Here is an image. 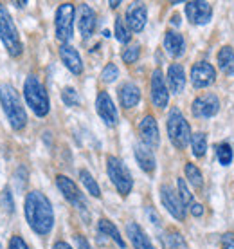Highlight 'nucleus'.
I'll return each instance as SVG.
<instances>
[{
	"label": "nucleus",
	"mask_w": 234,
	"mask_h": 249,
	"mask_svg": "<svg viewBox=\"0 0 234 249\" xmlns=\"http://www.w3.org/2000/svg\"><path fill=\"white\" fill-rule=\"evenodd\" d=\"M24 212L27 224L36 235L45 237L52 231L54 226V212L50 200L42 192H29L24 202Z\"/></svg>",
	"instance_id": "obj_1"
},
{
	"label": "nucleus",
	"mask_w": 234,
	"mask_h": 249,
	"mask_svg": "<svg viewBox=\"0 0 234 249\" xmlns=\"http://www.w3.org/2000/svg\"><path fill=\"white\" fill-rule=\"evenodd\" d=\"M0 105L13 130H24L27 124V114L20 101L18 90L11 83H0Z\"/></svg>",
	"instance_id": "obj_2"
},
{
	"label": "nucleus",
	"mask_w": 234,
	"mask_h": 249,
	"mask_svg": "<svg viewBox=\"0 0 234 249\" xmlns=\"http://www.w3.org/2000/svg\"><path fill=\"white\" fill-rule=\"evenodd\" d=\"M24 98L27 101V105L31 108L34 116L38 118H45L50 110V101L49 94L43 87V83L38 80L36 76H27L24 83Z\"/></svg>",
	"instance_id": "obj_3"
},
{
	"label": "nucleus",
	"mask_w": 234,
	"mask_h": 249,
	"mask_svg": "<svg viewBox=\"0 0 234 249\" xmlns=\"http://www.w3.org/2000/svg\"><path fill=\"white\" fill-rule=\"evenodd\" d=\"M0 40L6 45V51L13 58H18L24 51L22 40H20L18 29L13 22L11 15L4 4H0Z\"/></svg>",
	"instance_id": "obj_4"
},
{
	"label": "nucleus",
	"mask_w": 234,
	"mask_h": 249,
	"mask_svg": "<svg viewBox=\"0 0 234 249\" xmlns=\"http://www.w3.org/2000/svg\"><path fill=\"white\" fill-rule=\"evenodd\" d=\"M167 136L171 139V143L177 146V148H185L187 144L191 143V128H189V123L185 121L184 114L180 112L177 107H173L169 110V116H167Z\"/></svg>",
	"instance_id": "obj_5"
},
{
	"label": "nucleus",
	"mask_w": 234,
	"mask_h": 249,
	"mask_svg": "<svg viewBox=\"0 0 234 249\" xmlns=\"http://www.w3.org/2000/svg\"><path fill=\"white\" fill-rule=\"evenodd\" d=\"M106 174L110 177V181L114 182V186L117 188V192L123 197H126L132 188H134V179L130 170L124 166V162L121 159H117L116 156L106 157Z\"/></svg>",
	"instance_id": "obj_6"
},
{
	"label": "nucleus",
	"mask_w": 234,
	"mask_h": 249,
	"mask_svg": "<svg viewBox=\"0 0 234 249\" xmlns=\"http://www.w3.org/2000/svg\"><path fill=\"white\" fill-rule=\"evenodd\" d=\"M74 18H76V7L70 2H65L58 7L56 11V38L63 44H67L74 35Z\"/></svg>",
	"instance_id": "obj_7"
},
{
	"label": "nucleus",
	"mask_w": 234,
	"mask_h": 249,
	"mask_svg": "<svg viewBox=\"0 0 234 249\" xmlns=\"http://www.w3.org/2000/svg\"><path fill=\"white\" fill-rule=\"evenodd\" d=\"M56 184L60 188V192L63 193V197L70 202V204L74 206L76 210H80L81 213H85L86 215V200L83 197V193L80 192V188L76 186V182L72 179H68L65 175H58L56 177Z\"/></svg>",
	"instance_id": "obj_8"
},
{
	"label": "nucleus",
	"mask_w": 234,
	"mask_h": 249,
	"mask_svg": "<svg viewBox=\"0 0 234 249\" xmlns=\"http://www.w3.org/2000/svg\"><path fill=\"white\" fill-rule=\"evenodd\" d=\"M160 200L166 208L169 215L177 218V220H184L185 218V206L184 202L180 200L179 193L175 192L169 184H162L160 186Z\"/></svg>",
	"instance_id": "obj_9"
},
{
	"label": "nucleus",
	"mask_w": 234,
	"mask_h": 249,
	"mask_svg": "<svg viewBox=\"0 0 234 249\" xmlns=\"http://www.w3.org/2000/svg\"><path fill=\"white\" fill-rule=\"evenodd\" d=\"M191 110L195 118H202V119L213 118V116H216L218 110H220V100H218V96L213 92L198 96L197 100L193 101Z\"/></svg>",
	"instance_id": "obj_10"
},
{
	"label": "nucleus",
	"mask_w": 234,
	"mask_h": 249,
	"mask_svg": "<svg viewBox=\"0 0 234 249\" xmlns=\"http://www.w3.org/2000/svg\"><path fill=\"white\" fill-rule=\"evenodd\" d=\"M185 17L195 25L207 24L211 20V17H213V6H211L209 2H203V0L187 2L185 4Z\"/></svg>",
	"instance_id": "obj_11"
},
{
	"label": "nucleus",
	"mask_w": 234,
	"mask_h": 249,
	"mask_svg": "<svg viewBox=\"0 0 234 249\" xmlns=\"http://www.w3.org/2000/svg\"><path fill=\"white\" fill-rule=\"evenodd\" d=\"M96 110H98L99 118L105 121V124L108 126H116L117 121H119V114H117V108L112 101L110 94L108 92H99L98 100H96Z\"/></svg>",
	"instance_id": "obj_12"
},
{
	"label": "nucleus",
	"mask_w": 234,
	"mask_h": 249,
	"mask_svg": "<svg viewBox=\"0 0 234 249\" xmlns=\"http://www.w3.org/2000/svg\"><path fill=\"white\" fill-rule=\"evenodd\" d=\"M216 80V71L209 62H198L191 69V83L193 87L203 89L209 87Z\"/></svg>",
	"instance_id": "obj_13"
},
{
	"label": "nucleus",
	"mask_w": 234,
	"mask_h": 249,
	"mask_svg": "<svg viewBox=\"0 0 234 249\" xmlns=\"http://www.w3.org/2000/svg\"><path fill=\"white\" fill-rule=\"evenodd\" d=\"M151 100L157 108L167 107V101H169V92H167L166 81H164L160 69H155L151 74Z\"/></svg>",
	"instance_id": "obj_14"
},
{
	"label": "nucleus",
	"mask_w": 234,
	"mask_h": 249,
	"mask_svg": "<svg viewBox=\"0 0 234 249\" xmlns=\"http://www.w3.org/2000/svg\"><path fill=\"white\" fill-rule=\"evenodd\" d=\"M139 134H141L142 144H146L148 148H157L160 144L159 124H157L153 116H146L142 119L139 124Z\"/></svg>",
	"instance_id": "obj_15"
},
{
	"label": "nucleus",
	"mask_w": 234,
	"mask_h": 249,
	"mask_svg": "<svg viewBox=\"0 0 234 249\" xmlns=\"http://www.w3.org/2000/svg\"><path fill=\"white\" fill-rule=\"evenodd\" d=\"M148 20V9L144 4H132L126 11V25L130 31L141 33Z\"/></svg>",
	"instance_id": "obj_16"
},
{
	"label": "nucleus",
	"mask_w": 234,
	"mask_h": 249,
	"mask_svg": "<svg viewBox=\"0 0 234 249\" xmlns=\"http://www.w3.org/2000/svg\"><path fill=\"white\" fill-rule=\"evenodd\" d=\"M78 27L85 40L92 36L96 31V13L88 4H81L78 7Z\"/></svg>",
	"instance_id": "obj_17"
},
{
	"label": "nucleus",
	"mask_w": 234,
	"mask_h": 249,
	"mask_svg": "<svg viewBox=\"0 0 234 249\" xmlns=\"http://www.w3.org/2000/svg\"><path fill=\"white\" fill-rule=\"evenodd\" d=\"M60 58H62L63 65L72 72V74H81L83 72V62H81L80 53L68 44H63L60 47Z\"/></svg>",
	"instance_id": "obj_18"
},
{
	"label": "nucleus",
	"mask_w": 234,
	"mask_h": 249,
	"mask_svg": "<svg viewBox=\"0 0 234 249\" xmlns=\"http://www.w3.org/2000/svg\"><path fill=\"white\" fill-rule=\"evenodd\" d=\"M126 235H128L130 242H132V246L135 249H155L150 237L144 233L141 226L135 224V222H128L126 224Z\"/></svg>",
	"instance_id": "obj_19"
},
{
	"label": "nucleus",
	"mask_w": 234,
	"mask_h": 249,
	"mask_svg": "<svg viewBox=\"0 0 234 249\" xmlns=\"http://www.w3.org/2000/svg\"><path fill=\"white\" fill-rule=\"evenodd\" d=\"M134 154H135V159L139 162V166H141L146 174H153L155 168H157V161H155V156L151 148H148L146 144L142 143H137L134 146Z\"/></svg>",
	"instance_id": "obj_20"
},
{
	"label": "nucleus",
	"mask_w": 234,
	"mask_h": 249,
	"mask_svg": "<svg viewBox=\"0 0 234 249\" xmlns=\"http://www.w3.org/2000/svg\"><path fill=\"white\" fill-rule=\"evenodd\" d=\"M119 101L124 108H134V107L141 101V90L135 83L126 81L119 87Z\"/></svg>",
	"instance_id": "obj_21"
},
{
	"label": "nucleus",
	"mask_w": 234,
	"mask_h": 249,
	"mask_svg": "<svg viewBox=\"0 0 234 249\" xmlns=\"http://www.w3.org/2000/svg\"><path fill=\"white\" fill-rule=\"evenodd\" d=\"M164 49L169 56L173 58H180L185 53V40L180 33L175 31H167L166 36H164Z\"/></svg>",
	"instance_id": "obj_22"
},
{
	"label": "nucleus",
	"mask_w": 234,
	"mask_h": 249,
	"mask_svg": "<svg viewBox=\"0 0 234 249\" xmlns=\"http://www.w3.org/2000/svg\"><path fill=\"white\" fill-rule=\"evenodd\" d=\"M167 83L173 94L184 92L185 89V71L180 63H171L167 69Z\"/></svg>",
	"instance_id": "obj_23"
},
{
	"label": "nucleus",
	"mask_w": 234,
	"mask_h": 249,
	"mask_svg": "<svg viewBox=\"0 0 234 249\" xmlns=\"http://www.w3.org/2000/svg\"><path fill=\"white\" fill-rule=\"evenodd\" d=\"M98 230L101 235H106V237H110L114 242L119 246L121 249L126 248V242L123 240V237H121V233H119V230L116 228V224L114 222H110L108 218H101L98 224Z\"/></svg>",
	"instance_id": "obj_24"
},
{
	"label": "nucleus",
	"mask_w": 234,
	"mask_h": 249,
	"mask_svg": "<svg viewBox=\"0 0 234 249\" xmlns=\"http://www.w3.org/2000/svg\"><path fill=\"white\" fill-rule=\"evenodd\" d=\"M218 67L223 74L234 76V51L233 47H222L218 53Z\"/></svg>",
	"instance_id": "obj_25"
},
{
	"label": "nucleus",
	"mask_w": 234,
	"mask_h": 249,
	"mask_svg": "<svg viewBox=\"0 0 234 249\" xmlns=\"http://www.w3.org/2000/svg\"><path fill=\"white\" fill-rule=\"evenodd\" d=\"M191 148H193V156L195 157L205 156V150H207V136H205L203 132L191 134Z\"/></svg>",
	"instance_id": "obj_26"
},
{
	"label": "nucleus",
	"mask_w": 234,
	"mask_h": 249,
	"mask_svg": "<svg viewBox=\"0 0 234 249\" xmlns=\"http://www.w3.org/2000/svg\"><path fill=\"white\" fill-rule=\"evenodd\" d=\"M80 181L85 184L86 192L90 193L92 197H96V199L101 197V190H99L98 182H96V179H94L92 174H90L88 170H80Z\"/></svg>",
	"instance_id": "obj_27"
},
{
	"label": "nucleus",
	"mask_w": 234,
	"mask_h": 249,
	"mask_svg": "<svg viewBox=\"0 0 234 249\" xmlns=\"http://www.w3.org/2000/svg\"><path fill=\"white\" fill-rule=\"evenodd\" d=\"M164 242H166L167 249H189V248H187V244H185L184 237L180 235L179 231H173V230L167 231Z\"/></svg>",
	"instance_id": "obj_28"
},
{
	"label": "nucleus",
	"mask_w": 234,
	"mask_h": 249,
	"mask_svg": "<svg viewBox=\"0 0 234 249\" xmlns=\"http://www.w3.org/2000/svg\"><path fill=\"white\" fill-rule=\"evenodd\" d=\"M185 177H187V181L191 182L193 186L200 190L203 186V177H202V172L193 164V162H187L185 164Z\"/></svg>",
	"instance_id": "obj_29"
},
{
	"label": "nucleus",
	"mask_w": 234,
	"mask_h": 249,
	"mask_svg": "<svg viewBox=\"0 0 234 249\" xmlns=\"http://www.w3.org/2000/svg\"><path fill=\"white\" fill-rule=\"evenodd\" d=\"M116 38L121 42V44H128L130 40H132L128 25L124 24V20L121 18V17H117L116 18Z\"/></svg>",
	"instance_id": "obj_30"
},
{
	"label": "nucleus",
	"mask_w": 234,
	"mask_h": 249,
	"mask_svg": "<svg viewBox=\"0 0 234 249\" xmlns=\"http://www.w3.org/2000/svg\"><path fill=\"white\" fill-rule=\"evenodd\" d=\"M216 156H218V161L220 164L223 166H229L231 162H233V148H231V144L227 143H222L216 150Z\"/></svg>",
	"instance_id": "obj_31"
},
{
	"label": "nucleus",
	"mask_w": 234,
	"mask_h": 249,
	"mask_svg": "<svg viewBox=\"0 0 234 249\" xmlns=\"http://www.w3.org/2000/svg\"><path fill=\"white\" fill-rule=\"evenodd\" d=\"M62 100L67 107H76L80 105V96L76 92V89L72 87H65L62 90Z\"/></svg>",
	"instance_id": "obj_32"
},
{
	"label": "nucleus",
	"mask_w": 234,
	"mask_h": 249,
	"mask_svg": "<svg viewBox=\"0 0 234 249\" xmlns=\"http://www.w3.org/2000/svg\"><path fill=\"white\" fill-rule=\"evenodd\" d=\"M117 78H119V69H117V65L116 63H106V67L101 72V80L105 81V83H112Z\"/></svg>",
	"instance_id": "obj_33"
},
{
	"label": "nucleus",
	"mask_w": 234,
	"mask_h": 249,
	"mask_svg": "<svg viewBox=\"0 0 234 249\" xmlns=\"http://www.w3.org/2000/svg\"><path fill=\"white\" fill-rule=\"evenodd\" d=\"M177 188H179V197L180 200L184 202V206H191L193 204V195L187 190V184H185L184 179H177Z\"/></svg>",
	"instance_id": "obj_34"
},
{
	"label": "nucleus",
	"mask_w": 234,
	"mask_h": 249,
	"mask_svg": "<svg viewBox=\"0 0 234 249\" xmlns=\"http://www.w3.org/2000/svg\"><path fill=\"white\" fill-rule=\"evenodd\" d=\"M139 54H141V49H139V45H132V47H128V49L123 51L121 58H123L124 63H135L137 60H139Z\"/></svg>",
	"instance_id": "obj_35"
},
{
	"label": "nucleus",
	"mask_w": 234,
	"mask_h": 249,
	"mask_svg": "<svg viewBox=\"0 0 234 249\" xmlns=\"http://www.w3.org/2000/svg\"><path fill=\"white\" fill-rule=\"evenodd\" d=\"M2 204L4 208L7 210V213H13L15 212V202H13V193L9 192V188H6L4 192H2Z\"/></svg>",
	"instance_id": "obj_36"
},
{
	"label": "nucleus",
	"mask_w": 234,
	"mask_h": 249,
	"mask_svg": "<svg viewBox=\"0 0 234 249\" xmlns=\"http://www.w3.org/2000/svg\"><path fill=\"white\" fill-rule=\"evenodd\" d=\"M7 249H29V246L25 244V240L20 237V235H13L11 240H9Z\"/></svg>",
	"instance_id": "obj_37"
},
{
	"label": "nucleus",
	"mask_w": 234,
	"mask_h": 249,
	"mask_svg": "<svg viewBox=\"0 0 234 249\" xmlns=\"http://www.w3.org/2000/svg\"><path fill=\"white\" fill-rule=\"evenodd\" d=\"M222 249H234V233H225V235H223Z\"/></svg>",
	"instance_id": "obj_38"
},
{
	"label": "nucleus",
	"mask_w": 234,
	"mask_h": 249,
	"mask_svg": "<svg viewBox=\"0 0 234 249\" xmlns=\"http://www.w3.org/2000/svg\"><path fill=\"white\" fill-rule=\"evenodd\" d=\"M74 242H76V246H78V249H92L90 248V244H88V240H86L83 235H76Z\"/></svg>",
	"instance_id": "obj_39"
},
{
	"label": "nucleus",
	"mask_w": 234,
	"mask_h": 249,
	"mask_svg": "<svg viewBox=\"0 0 234 249\" xmlns=\"http://www.w3.org/2000/svg\"><path fill=\"white\" fill-rule=\"evenodd\" d=\"M146 215H148V218L151 220V224L160 226V217L157 215V212H155L153 208H146Z\"/></svg>",
	"instance_id": "obj_40"
},
{
	"label": "nucleus",
	"mask_w": 234,
	"mask_h": 249,
	"mask_svg": "<svg viewBox=\"0 0 234 249\" xmlns=\"http://www.w3.org/2000/svg\"><path fill=\"white\" fill-rule=\"evenodd\" d=\"M191 213H193V217H202V215H203V206L197 204V202H193V204H191Z\"/></svg>",
	"instance_id": "obj_41"
},
{
	"label": "nucleus",
	"mask_w": 234,
	"mask_h": 249,
	"mask_svg": "<svg viewBox=\"0 0 234 249\" xmlns=\"http://www.w3.org/2000/svg\"><path fill=\"white\" fill-rule=\"evenodd\" d=\"M52 249H72L70 246H68L67 242H63V240H60V242H56L54 246H52Z\"/></svg>",
	"instance_id": "obj_42"
},
{
	"label": "nucleus",
	"mask_w": 234,
	"mask_h": 249,
	"mask_svg": "<svg viewBox=\"0 0 234 249\" xmlns=\"http://www.w3.org/2000/svg\"><path fill=\"white\" fill-rule=\"evenodd\" d=\"M171 22H173V24H175V25H180V17H179V15H173Z\"/></svg>",
	"instance_id": "obj_43"
},
{
	"label": "nucleus",
	"mask_w": 234,
	"mask_h": 249,
	"mask_svg": "<svg viewBox=\"0 0 234 249\" xmlns=\"http://www.w3.org/2000/svg\"><path fill=\"white\" fill-rule=\"evenodd\" d=\"M15 6H17V7H25V6H27V2H15Z\"/></svg>",
	"instance_id": "obj_44"
},
{
	"label": "nucleus",
	"mask_w": 234,
	"mask_h": 249,
	"mask_svg": "<svg viewBox=\"0 0 234 249\" xmlns=\"http://www.w3.org/2000/svg\"><path fill=\"white\" fill-rule=\"evenodd\" d=\"M119 4H121V2H110V7H112V9H116Z\"/></svg>",
	"instance_id": "obj_45"
},
{
	"label": "nucleus",
	"mask_w": 234,
	"mask_h": 249,
	"mask_svg": "<svg viewBox=\"0 0 234 249\" xmlns=\"http://www.w3.org/2000/svg\"><path fill=\"white\" fill-rule=\"evenodd\" d=\"M0 249H2V246H0Z\"/></svg>",
	"instance_id": "obj_46"
}]
</instances>
